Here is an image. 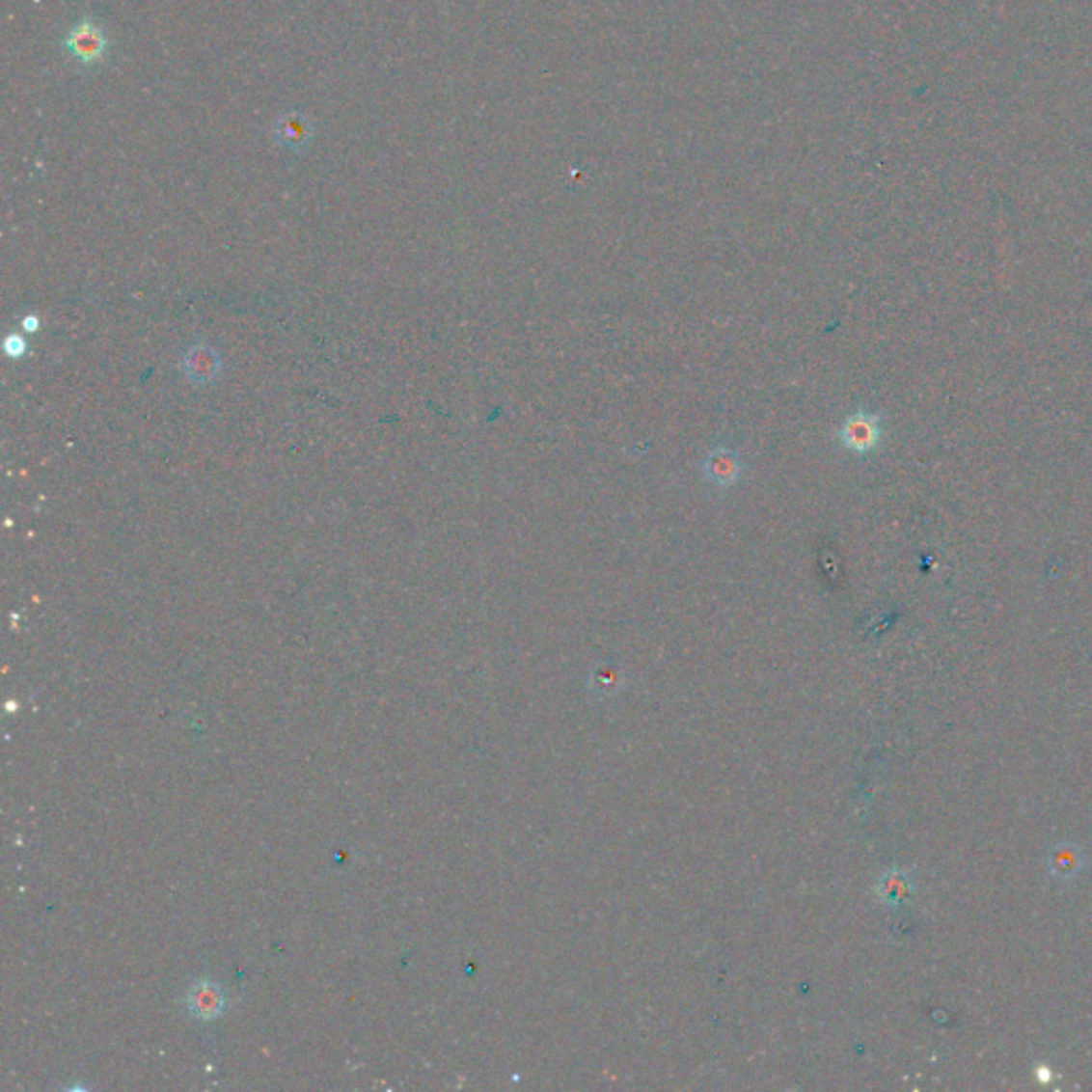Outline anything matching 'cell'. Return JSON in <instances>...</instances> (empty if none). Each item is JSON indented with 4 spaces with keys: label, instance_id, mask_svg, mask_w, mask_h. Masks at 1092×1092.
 <instances>
[{
    "label": "cell",
    "instance_id": "obj_1",
    "mask_svg": "<svg viewBox=\"0 0 1092 1092\" xmlns=\"http://www.w3.org/2000/svg\"><path fill=\"white\" fill-rule=\"evenodd\" d=\"M65 47L77 63L90 67L103 60L107 52V39L93 19L84 17L65 39Z\"/></svg>",
    "mask_w": 1092,
    "mask_h": 1092
},
{
    "label": "cell",
    "instance_id": "obj_2",
    "mask_svg": "<svg viewBox=\"0 0 1092 1092\" xmlns=\"http://www.w3.org/2000/svg\"><path fill=\"white\" fill-rule=\"evenodd\" d=\"M188 1009L192 1016L201 1020H214L222 1011H225V995H222L220 986L201 979L188 993Z\"/></svg>",
    "mask_w": 1092,
    "mask_h": 1092
},
{
    "label": "cell",
    "instance_id": "obj_3",
    "mask_svg": "<svg viewBox=\"0 0 1092 1092\" xmlns=\"http://www.w3.org/2000/svg\"><path fill=\"white\" fill-rule=\"evenodd\" d=\"M273 139L278 141L280 146H285L287 150H303L312 139V123L301 114H287V116H280L276 120V124H273Z\"/></svg>",
    "mask_w": 1092,
    "mask_h": 1092
},
{
    "label": "cell",
    "instance_id": "obj_4",
    "mask_svg": "<svg viewBox=\"0 0 1092 1092\" xmlns=\"http://www.w3.org/2000/svg\"><path fill=\"white\" fill-rule=\"evenodd\" d=\"M877 438H879L877 421L873 417H866V414H858V417L849 419L841 431V440L845 447L858 452L873 449Z\"/></svg>",
    "mask_w": 1092,
    "mask_h": 1092
},
{
    "label": "cell",
    "instance_id": "obj_5",
    "mask_svg": "<svg viewBox=\"0 0 1092 1092\" xmlns=\"http://www.w3.org/2000/svg\"><path fill=\"white\" fill-rule=\"evenodd\" d=\"M704 474L713 484H732L741 477V459L730 449H717L713 450L704 463Z\"/></svg>",
    "mask_w": 1092,
    "mask_h": 1092
},
{
    "label": "cell",
    "instance_id": "obj_6",
    "mask_svg": "<svg viewBox=\"0 0 1092 1092\" xmlns=\"http://www.w3.org/2000/svg\"><path fill=\"white\" fill-rule=\"evenodd\" d=\"M1079 868V854L1074 847H1058L1051 856V871L1058 877L1076 875Z\"/></svg>",
    "mask_w": 1092,
    "mask_h": 1092
}]
</instances>
